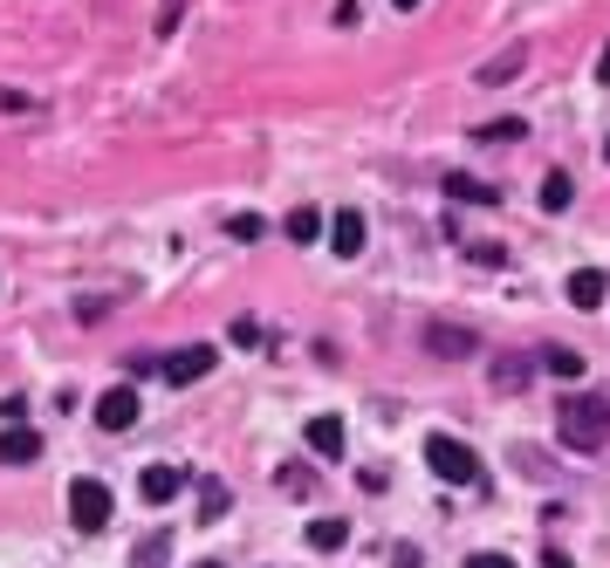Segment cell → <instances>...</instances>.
Here are the masks:
<instances>
[{
    "mask_svg": "<svg viewBox=\"0 0 610 568\" xmlns=\"http://www.w3.org/2000/svg\"><path fill=\"white\" fill-rule=\"evenodd\" d=\"M555 438L570 452H603L610 446V398H570L555 411Z\"/></svg>",
    "mask_w": 610,
    "mask_h": 568,
    "instance_id": "1",
    "label": "cell"
},
{
    "mask_svg": "<svg viewBox=\"0 0 610 568\" xmlns=\"http://www.w3.org/2000/svg\"><path fill=\"white\" fill-rule=\"evenodd\" d=\"M425 466L439 473L446 486H480V480H488L480 452H473V446H460V438H446V431H432V438H425Z\"/></svg>",
    "mask_w": 610,
    "mask_h": 568,
    "instance_id": "2",
    "label": "cell"
},
{
    "mask_svg": "<svg viewBox=\"0 0 610 568\" xmlns=\"http://www.w3.org/2000/svg\"><path fill=\"white\" fill-rule=\"evenodd\" d=\"M110 513H117V500H110L104 480H69V521H75V534H104Z\"/></svg>",
    "mask_w": 610,
    "mask_h": 568,
    "instance_id": "3",
    "label": "cell"
},
{
    "mask_svg": "<svg viewBox=\"0 0 610 568\" xmlns=\"http://www.w3.org/2000/svg\"><path fill=\"white\" fill-rule=\"evenodd\" d=\"M207 370H213V350H207V343H186V350H172L165 364H159V377L179 383V391H186V383H199Z\"/></svg>",
    "mask_w": 610,
    "mask_h": 568,
    "instance_id": "4",
    "label": "cell"
},
{
    "mask_svg": "<svg viewBox=\"0 0 610 568\" xmlns=\"http://www.w3.org/2000/svg\"><path fill=\"white\" fill-rule=\"evenodd\" d=\"M96 425H104V431H131L138 425V391H131V383H117V391L96 398Z\"/></svg>",
    "mask_w": 610,
    "mask_h": 568,
    "instance_id": "5",
    "label": "cell"
},
{
    "mask_svg": "<svg viewBox=\"0 0 610 568\" xmlns=\"http://www.w3.org/2000/svg\"><path fill=\"white\" fill-rule=\"evenodd\" d=\"M322 234H329V247H337V261H357V253H364V213L343 205L337 220H322Z\"/></svg>",
    "mask_w": 610,
    "mask_h": 568,
    "instance_id": "6",
    "label": "cell"
},
{
    "mask_svg": "<svg viewBox=\"0 0 610 568\" xmlns=\"http://www.w3.org/2000/svg\"><path fill=\"white\" fill-rule=\"evenodd\" d=\"M446 199H460V205H501V186H488V178H473V171H446Z\"/></svg>",
    "mask_w": 610,
    "mask_h": 568,
    "instance_id": "7",
    "label": "cell"
},
{
    "mask_svg": "<svg viewBox=\"0 0 610 568\" xmlns=\"http://www.w3.org/2000/svg\"><path fill=\"white\" fill-rule=\"evenodd\" d=\"M570 301H576V308H603V301H610V274H603V268H576V274H570Z\"/></svg>",
    "mask_w": 610,
    "mask_h": 568,
    "instance_id": "8",
    "label": "cell"
},
{
    "mask_svg": "<svg viewBox=\"0 0 610 568\" xmlns=\"http://www.w3.org/2000/svg\"><path fill=\"white\" fill-rule=\"evenodd\" d=\"M179 486H186V473H179V466H144V473H138V494H144L151 507H165L172 494H179Z\"/></svg>",
    "mask_w": 610,
    "mask_h": 568,
    "instance_id": "9",
    "label": "cell"
},
{
    "mask_svg": "<svg viewBox=\"0 0 610 568\" xmlns=\"http://www.w3.org/2000/svg\"><path fill=\"white\" fill-rule=\"evenodd\" d=\"M302 438H309L316 459H343V446H350V438H343V418H309V431H302Z\"/></svg>",
    "mask_w": 610,
    "mask_h": 568,
    "instance_id": "10",
    "label": "cell"
},
{
    "mask_svg": "<svg viewBox=\"0 0 610 568\" xmlns=\"http://www.w3.org/2000/svg\"><path fill=\"white\" fill-rule=\"evenodd\" d=\"M28 459H42V438L21 425V431H0V466H28Z\"/></svg>",
    "mask_w": 610,
    "mask_h": 568,
    "instance_id": "11",
    "label": "cell"
},
{
    "mask_svg": "<svg viewBox=\"0 0 610 568\" xmlns=\"http://www.w3.org/2000/svg\"><path fill=\"white\" fill-rule=\"evenodd\" d=\"M425 350H432V356H473L480 343H473V329H446V322H439V329H425Z\"/></svg>",
    "mask_w": 610,
    "mask_h": 568,
    "instance_id": "12",
    "label": "cell"
},
{
    "mask_svg": "<svg viewBox=\"0 0 610 568\" xmlns=\"http://www.w3.org/2000/svg\"><path fill=\"white\" fill-rule=\"evenodd\" d=\"M343 541H350V528H343V521H309V548H316V555H337Z\"/></svg>",
    "mask_w": 610,
    "mask_h": 568,
    "instance_id": "13",
    "label": "cell"
},
{
    "mask_svg": "<svg viewBox=\"0 0 610 568\" xmlns=\"http://www.w3.org/2000/svg\"><path fill=\"white\" fill-rule=\"evenodd\" d=\"M165 561H172V534H144L131 555V568H165Z\"/></svg>",
    "mask_w": 610,
    "mask_h": 568,
    "instance_id": "14",
    "label": "cell"
},
{
    "mask_svg": "<svg viewBox=\"0 0 610 568\" xmlns=\"http://www.w3.org/2000/svg\"><path fill=\"white\" fill-rule=\"evenodd\" d=\"M473 138H480V144H515V138H528V123H521V117H494V123H480Z\"/></svg>",
    "mask_w": 610,
    "mask_h": 568,
    "instance_id": "15",
    "label": "cell"
},
{
    "mask_svg": "<svg viewBox=\"0 0 610 568\" xmlns=\"http://www.w3.org/2000/svg\"><path fill=\"white\" fill-rule=\"evenodd\" d=\"M316 234H322V213H316V205H295V213H289V240H295V247H309Z\"/></svg>",
    "mask_w": 610,
    "mask_h": 568,
    "instance_id": "16",
    "label": "cell"
},
{
    "mask_svg": "<svg viewBox=\"0 0 610 568\" xmlns=\"http://www.w3.org/2000/svg\"><path fill=\"white\" fill-rule=\"evenodd\" d=\"M521 62H528L521 48H507V56H494V62H480V83L494 90V83H507V75H521Z\"/></svg>",
    "mask_w": 610,
    "mask_h": 568,
    "instance_id": "17",
    "label": "cell"
},
{
    "mask_svg": "<svg viewBox=\"0 0 610 568\" xmlns=\"http://www.w3.org/2000/svg\"><path fill=\"white\" fill-rule=\"evenodd\" d=\"M542 370L563 377V383H576V377H583V356H576V350H542Z\"/></svg>",
    "mask_w": 610,
    "mask_h": 568,
    "instance_id": "18",
    "label": "cell"
},
{
    "mask_svg": "<svg viewBox=\"0 0 610 568\" xmlns=\"http://www.w3.org/2000/svg\"><path fill=\"white\" fill-rule=\"evenodd\" d=\"M570 199H576V186H570V171H549V178H542V205H549V213H563Z\"/></svg>",
    "mask_w": 610,
    "mask_h": 568,
    "instance_id": "19",
    "label": "cell"
},
{
    "mask_svg": "<svg viewBox=\"0 0 610 568\" xmlns=\"http://www.w3.org/2000/svg\"><path fill=\"white\" fill-rule=\"evenodd\" d=\"M274 480H282V494H289V500H309V494H316V473H309V466H282Z\"/></svg>",
    "mask_w": 610,
    "mask_h": 568,
    "instance_id": "20",
    "label": "cell"
},
{
    "mask_svg": "<svg viewBox=\"0 0 610 568\" xmlns=\"http://www.w3.org/2000/svg\"><path fill=\"white\" fill-rule=\"evenodd\" d=\"M494 383H501V391H521V383H528V364H521V356H501V364H494Z\"/></svg>",
    "mask_w": 610,
    "mask_h": 568,
    "instance_id": "21",
    "label": "cell"
},
{
    "mask_svg": "<svg viewBox=\"0 0 610 568\" xmlns=\"http://www.w3.org/2000/svg\"><path fill=\"white\" fill-rule=\"evenodd\" d=\"M220 507H226V486H220V480H199V513H207V521H213Z\"/></svg>",
    "mask_w": 610,
    "mask_h": 568,
    "instance_id": "22",
    "label": "cell"
},
{
    "mask_svg": "<svg viewBox=\"0 0 610 568\" xmlns=\"http://www.w3.org/2000/svg\"><path fill=\"white\" fill-rule=\"evenodd\" d=\"M0 110L21 117V110H35V96H28V90H0Z\"/></svg>",
    "mask_w": 610,
    "mask_h": 568,
    "instance_id": "23",
    "label": "cell"
},
{
    "mask_svg": "<svg viewBox=\"0 0 610 568\" xmlns=\"http://www.w3.org/2000/svg\"><path fill=\"white\" fill-rule=\"evenodd\" d=\"M179 14H186V0H165V8H159V35L179 28Z\"/></svg>",
    "mask_w": 610,
    "mask_h": 568,
    "instance_id": "24",
    "label": "cell"
},
{
    "mask_svg": "<svg viewBox=\"0 0 610 568\" xmlns=\"http://www.w3.org/2000/svg\"><path fill=\"white\" fill-rule=\"evenodd\" d=\"M226 234H234V240H261V220H254V213H241L234 226H226Z\"/></svg>",
    "mask_w": 610,
    "mask_h": 568,
    "instance_id": "25",
    "label": "cell"
},
{
    "mask_svg": "<svg viewBox=\"0 0 610 568\" xmlns=\"http://www.w3.org/2000/svg\"><path fill=\"white\" fill-rule=\"evenodd\" d=\"M234 343L254 350V343H261V322H247V316H241V322H234Z\"/></svg>",
    "mask_w": 610,
    "mask_h": 568,
    "instance_id": "26",
    "label": "cell"
},
{
    "mask_svg": "<svg viewBox=\"0 0 610 568\" xmlns=\"http://www.w3.org/2000/svg\"><path fill=\"white\" fill-rule=\"evenodd\" d=\"M467 568H515L507 555H467Z\"/></svg>",
    "mask_w": 610,
    "mask_h": 568,
    "instance_id": "27",
    "label": "cell"
},
{
    "mask_svg": "<svg viewBox=\"0 0 610 568\" xmlns=\"http://www.w3.org/2000/svg\"><path fill=\"white\" fill-rule=\"evenodd\" d=\"M542 568H576V561H570L563 548H542Z\"/></svg>",
    "mask_w": 610,
    "mask_h": 568,
    "instance_id": "28",
    "label": "cell"
},
{
    "mask_svg": "<svg viewBox=\"0 0 610 568\" xmlns=\"http://www.w3.org/2000/svg\"><path fill=\"white\" fill-rule=\"evenodd\" d=\"M398 568H419V548H398Z\"/></svg>",
    "mask_w": 610,
    "mask_h": 568,
    "instance_id": "29",
    "label": "cell"
},
{
    "mask_svg": "<svg viewBox=\"0 0 610 568\" xmlns=\"http://www.w3.org/2000/svg\"><path fill=\"white\" fill-rule=\"evenodd\" d=\"M597 83H610V48H603V56H597Z\"/></svg>",
    "mask_w": 610,
    "mask_h": 568,
    "instance_id": "30",
    "label": "cell"
},
{
    "mask_svg": "<svg viewBox=\"0 0 610 568\" xmlns=\"http://www.w3.org/2000/svg\"><path fill=\"white\" fill-rule=\"evenodd\" d=\"M398 8H404V14H412V8H419V0H398Z\"/></svg>",
    "mask_w": 610,
    "mask_h": 568,
    "instance_id": "31",
    "label": "cell"
},
{
    "mask_svg": "<svg viewBox=\"0 0 610 568\" xmlns=\"http://www.w3.org/2000/svg\"><path fill=\"white\" fill-rule=\"evenodd\" d=\"M603 158H610V138H603Z\"/></svg>",
    "mask_w": 610,
    "mask_h": 568,
    "instance_id": "32",
    "label": "cell"
},
{
    "mask_svg": "<svg viewBox=\"0 0 610 568\" xmlns=\"http://www.w3.org/2000/svg\"><path fill=\"white\" fill-rule=\"evenodd\" d=\"M199 568H220V561H199Z\"/></svg>",
    "mask_w": 610,
    "mask_h": 568,
    "instance_id": "33",
    "label": "cell"
}]
</instances>
